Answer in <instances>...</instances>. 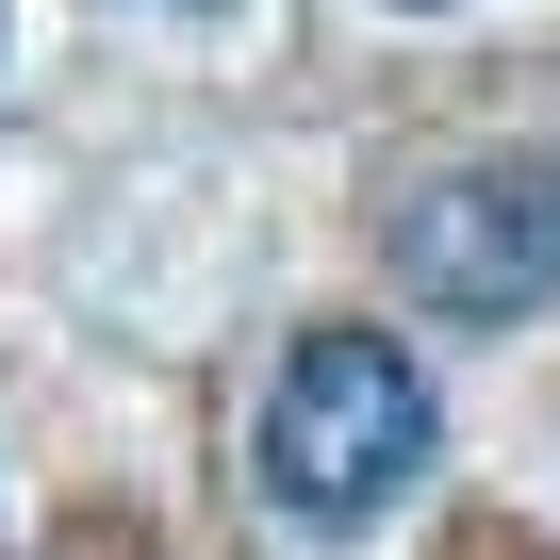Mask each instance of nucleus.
Listing matches in <instances>:
<instances>
[{"instance_id": "1", "label": "nucleus", "mask_w": 560, "mask_h": 560, "mask_svg": "<svg viewBox=\"0 0 560 560\" xmlns=\"http://www.w3.org/2000/svg\"><path fill=\"white\" fill-rule=\"evenodd\" d=\"M429 478V380L396 330H298L264 396V494L298 527H380Z\"/></svg>"}, {"instance_id": "2", "label": "nucleus", "mask_w": 560, "mask_h": 560, "mask_svg": "<svg viewBox=\"0 0 560 560\" xmlns=\"http://www.w3.org/2000/svg\"><path fill=\"white\" fill-rule=\"evenodd\" d=\"M396 280L462 330H511L560 298V165L544 149H462L396 198Z\"/></svg>"}, {"instance_id": "3", "label": "nucleus", "mask_w": 560, "mask_h": 560, "mask_svg": "<svg viewBox=\"0 0 560 560\" xmlns=\"http://www.w3.org/2000/svg\"><path fill=\"white\" fill-rule=\"evenodd\" d=\"M149 18H214V0H149Z\"/></svg>"}]
</instances>
